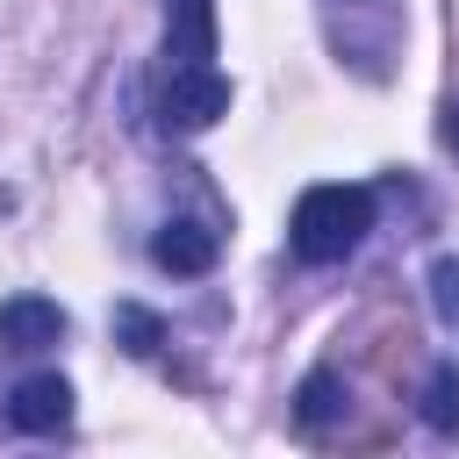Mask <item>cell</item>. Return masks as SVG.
I'll return each instance as SVG.
<instances>
[{
    "label": "cell",
    "instance_id": "obj_1",
    "mask_svg": "<svg viewBox=\"0 0 459 459\" xmlns=\"http://www.w3.org/2000/svg\"><path fill=\"white\" fill-rule=\"evenodd\" d=\"M366 230H373V194L330 179V186H308V194L294 201L287 244H294L301 265H337V258H351V251L366 244Z\"/></svg>",
    "mask_w": 459,
    "mask_h": 459
},
{
    "label": "cell",
    "instance_id": "obj_2",
    "mask_svg": "<svg viewBox=\"0 0 459 459\" xmlns=\"http://www.w3.org/2000/svg\"><path fill=\"white\" fill-rule=\"evenodd\" d=\"M158 115H165V129H186V136H194V129H215V122L230 115V79H222L215 65H172Z\"/></svg>",
    "mask_w": 459,
    "mask_h": 459
},
{
    "label": "cell",
    "instance_id": "obj_3",
    "mask_svg": "<svg viewBox=\"0 0 459 459\" xmlns=\"http://www.w3.org/2000/svg\"><path fill=\"white\" fill-rule=\"evenodd\" d=\"M7 423L29 430V437L65 430V423H72V380H57V373H29V380H14V394H7Z\"/></svg>",
    "mask_w": 459,
    "mask_h": 459
},
{
    "label": "cell",
    "instance_id": "obj_4",
    "mask_svg": "<svg viewBox=\"0 0 459 459\" xmlns=\"http://www.w3.org/2000/svg\"><path fill=\"white\" fill-rule=\"evenodd\" d=\"M65 337V308L50 294H7L0 301V351H43Z\"/></svg>",
    "mask_w": 459,
    "mask_h": 459
},
{
    "label": "cell",
    "instance_id": "obj_5",
    "mask_svg": "<svg viewBox=\"0 0 459 459\" xmlns=\"http://www.w3.org/2000/svg\"><path fill=\"white\" fill-rule=\"evenodd\" d=\"M151 258H158V273H172V280H201L208 265H215V230H201V222H165L158 237H151Z\"/></svg>",
    "mask_w": 459,
    "mask_h": 459
},
{
    "label": "cell",
    "instance_id": "obj_6",
    "mask_svg": "<svg viewBox=\"0 0 459 459\" xmlns=\"http://www.w3.org/2000/svg\"><path fill=\"white\" fill-rule=\"evenodd\" d=\"M165 57L172 65H208L215 57V0H172L165 7Z\"/></svg>",
    "mask_w": 459,
    "mask_h": 459
},
{
    "label": "cell",
    "instance_id": "obj_7",
    "mask_svg": "<svg viewBox=\"0 0 459 459\" xmlns=\"http://www.w3.org/2000/svg\"><path fill=\"white\" fill-rule=\"evenodd\" d=\"M294 416H301V430H330V423L344 416V380H337L330 366H316V373L294 387Z\"/></svg>",
    "mask_w": 459,
    "mask_h": 459
},
{
    "label": "cell",
    "instance_id": "obj_8",
    "mask_svg": "<svg viewBox=\"0 0 459 459\" xmlns=\"http://www.w3.org/2000/svg\"><path fill=\"white\" fill-rule=\"evenodd\" d=\"M416 416H423V430H437V437H452V430H459V366H452V359H445V366H430Z\"/></svg>",
    "mask_w": 459,
    "mask_h": 459
},
{
    "label": "cell",
    "instance_id": "obj_9",
    "mask_svg": "<svg viewBox=\"0 0 459 459\" xmlns=\"http://www.w3.org/2000/svg\"><path fill=\"white\" fill-rule=\"evenodd\" d=\"M115 344H122L129 359H151V351L165 344V323H158L143 301H122V308H115Z\"/></svg>",
    "mask_w": 459,
    "mask_h": 459
},
{
    "label": "cell",
    "instance_id": "obj_10",
    "mask_svg": "<svg viewBox=\"0 0 459 459\" xmlns=\"http://www.w3.org/2000/svg\"><path fill=\"white\" fill-rule=\"evenodd\" d=\"M430 308H437L445 330H459V258H452V251L430 258Z\"/></svg>",
    "mask_w": 459,
    "mask_h": 459
}]
</instances>
